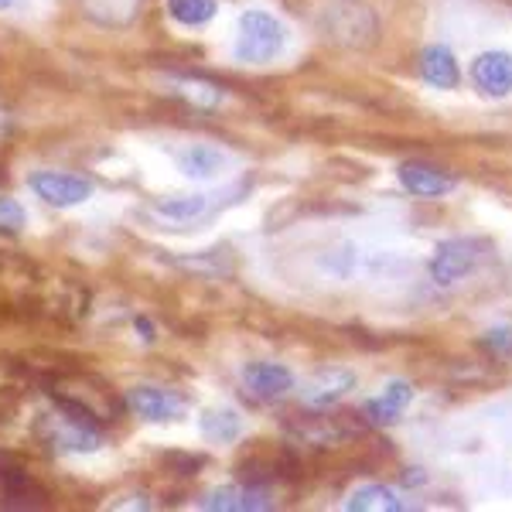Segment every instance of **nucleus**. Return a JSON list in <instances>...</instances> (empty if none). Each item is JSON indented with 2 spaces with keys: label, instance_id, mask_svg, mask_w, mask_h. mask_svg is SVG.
Returning a JSON list of instances; mask_svg holds the SVG:
<instances>
[{
  "label": "nucleus",
  "instance_id": "obj_1",
  "mask_svg": "<svg viewBox=\"0 0 512 512\" xmlns=\"http://www.w3.org/2000/svg\"><path fill=\"white\" fill-rule=\"evenodd\" d=\"M243 192H246V181H236V185L222 188V192H188V195L154 198L144 209V216L161 229H192L216 219L229 205H236Z\"/></svg>",
  "mask_w": 512,
  "mask_h": 512
},
{
  "label": "nucleus",
  "instance_id": "obj_2",
  "mask_svg": "<svg viewBox=\"0 0 512 512\" xmlns=\"http://www.w3.org/2000/svg\"><path fill=\"white\" fill-rule=\"evenodd\" d=\"M287 48V28L277 14L250 7L239 14L236 21V41H233V59L243 65H270L280 59Z\"/></svg>",
  "mask_w": 512,
  "mask_h": 512
},
{
  "label": "nucleus",
  "instance_id": "obj_3",
  "mask_svg": "<svg viewBox=\"0 0 512 512\" xmlns=\"http://www.w3.org/2000/svg\"><path fill=\"white\" fill-rule=\"evenodd\" d=\"M485 256V246L475 243V239H444V243L434 246V256H431V280L437 287H454L461 284L465 277H472L478 270Z\"/></svg>",
  "mask_w": 512,
  "mask_h": 512
},
{
  "label": "nucleus",
  "instance_id": "obj_4",
  "mask_svg": "<svg viewBox=\"0 0 512 512\" xmlns=\"http://www.w3.org/2000/svg\"><path fill=\"white\" fill-rule=\"evenodd\" d=\"M28 188L52 209H76V205H86L96 192L93 178L72 175V171H35L28 178Z\"/></svg>",
  "mask_w": 512,
  "mask_h": 512
},
{
  "label": "nucleus",
  "instance_id": "obj_5",
  "mask_svg": "<svg viewBox=\"0 0 512 512\" xmlns=\"http://www.w3.org/2000/svg\"><path fill=\"white\" fill-rule=\"evenodd\" d=\"M45 441L62 454H93L103 448V434L93 424H86L76 410L45 417Z\"/></svg>",
  "mask_w": 512,
  "mask_h": 512
},
{
  "label": "nucleus",
  "instance_id": "obj_6",
  "mask_svg": "<svg viewBox=\"0 0 512 512\" xmlns=\"http://www.w3.org/2000/svg\"><path fill=\"white\" fill-rule=\"evenodd\" d=\"M239 376H243L246 390H250L256 400H267V403L284 400V396L297 386L294 373L284 366V362H267V359L246 362V366L239 369Z\"/></svg>",
  "mask_w": 512,
  "mask_h": 512
},
{
  "label": "nucleus",
  "instance_id": "obj_7",
  "mask_svg": "<svg viewBox=\"0 0 512 512\" xmlns=\"http://www.w3.org/2000/svg\"><path fill=\"white\" fill-rule=\"evenodd\" d=\"M127 407L147 424H171V420L185 417V396L161 390V386H130Z\"/></svg>",
  "mask_w": 512,
  "mask_h": 512
},
{
  "label": "nucleus",
  "instance_id": "obj_8",
  "mask_svg": "<svg viewBox=\"0 0 512 512\" xmlns=\"http://www.w3.org/2000/svg\"><path fill=\"white\" fill-rule=\"evenodd\" d=\"M468 76H472V86L482 96H489V99H506V96H512V52H502V48L482 52L472 62Z\"/></svg>",
  "mask_w": 512,
  "mask_h": 512
},
{
  "label": "nucleus",
  "instance_id": "obj_9",
  "mask_svg": "<svg viewBox=\"0 0 512 512\" xmlns=\"http://www.w3.org/2000/svg\"><path fill=\"white\" fill-rule=\"evenodd\" d=\"M175 164L188 181H216L229 171L233 158L222 147L198 140V144H185L181 151H175Z\"/></svg>",
  "mask_w": 512,
  "mask_h": 512
},
{
  "label": "nucleus",
  "instance_id": "obj_10",
  "mask_svg": "<svg viewBox=\"0 0 512 512\" xmlns=\"http://www.w3.org/2000/svg\"><path fill=\"white\" fill-rule=\"evenodd\" d=\"M202 509L209 512H263L274 509V499L270 492L253 489V485H219V489H209L202 499Z\"/></svg>",
  "mask_w": 512,
  "mask_h": 512
},
{
  "label": "nucleus",
  "instance_id": "obj_11",
  "mask_svg": "<svg viewBox=\"0 0 512 512\" xmlns=\"http://www.w3.org/2000/svg\"><path fill=\"white\" fill-rule=\"evenodd\" d=\"M396 178H400V185L417 198H441V195H451L454 188H458V181H454L448 171L434 168V164H424V161L400 164Z\"/></svg>",
  "mask_w": 512,
  "mask_h": 512
},
{
  "label": "nucleus",
  "instance_id": "obj_12",
  "mask_svg": "<svg viewBox=\"0 0 512 512\" xmlns=\"http://www.w3.org/2000/svg\"><path fill=\"white\" fill-rule=\"evenodd\" d=\"M355 373L352 369H321V373L311 379L301 390V400L308 407H335L338 400H345L355 390Z\"/></svg>",
  "mask_w": 512,
  "mask_h": 512
},
{
  "label": "nucleus",
  "instance_id": "obj_13",
  "mask_svg": "<svg viewBox=\"0 0 512 512\" xmlns=\"http://www.w3.org/2000/svg\"><path fill=\"white\" fill-rule=\"evenodd\" d=\"M318 270L321 277L335 280V284H349V280L369 270V253H362L355 243H338L318 256Z\"/></svg>",
  "mask_w": 512,
  "mask_h": 512
},
{
  "label": "nucleus",
  "instance_id": "obj_14",
  "mask_svg": "<svg viewBox=\"0 0 512 512\" xmlns=\"http://www.w3.org/2000/svg\"><path fill=\"white\" fill-rule=\"evenodd\" d=\"M420 79L427 82L431 89H458L461 82V69H458V59L448 45H427L420 52Z\"/></svg>",
  "mask_w": 512,
  "mask_h": 512
},
{
  "label": "nucleus",
  "instance_id": "obj_15",
  "mask_svg": "<svg viewBox=\"0 0 512 512\" xmlns=\"http://www.w3.org/2000/svg\"><path fill=\"white\" fill-rule=\"evenodd\" d=\"M410 400H414V386H410L407 379H393V383H386L383 393L366 403V417L373 420V424L390 427L400 420L403 410L410 407Z\"/></svg>",
  "mask_w": 512,
  "mask_h": 512
},
{
  "label": "nucleus",
  "instance_id": "obj_16",
  "mask_svg": "<svg viewBox=\"0 0 512 512\" xmlns=\"http://www.w3.org/2000/svg\"><path fill=\"white\" fill-rule=\"evenodd\" d=\"M198 431L212 444H233L243 434V417L233 407H209L198 417Z\"/></svg>",
  "mask_w": 512,
  "mask_h": 512
},
{
  "label": "nucleus",
  "instance_id": "obj_17",
  "mask_svg": "<svg viewBox=\"0 0 512 512\" xmlns=\"http://www.w3.org/2000/svg\"><path fill=\"white\" fill-rule=\"evenodd\" d=\"M345 509L349 512H403L407 502L393 489H386V485H359V489L349 492Z\"/></svg>",
  "mask_w": 512,
  "mask_h": 512
},
{
  "label": "nucleus",
  "instance_id": "obj_18",
  "mask_svg": "<svg viewBox=\"0 0 512 512\" xmlns=\"http://www.w3.org/2000/svg\"><path fill=\"white\" fill-rule=\"evenodd\" d=\"M168 86H171V93H175V96L188 99L192 106H202V110H216L222 99H226L222 86H216V82H205V79L168 76Z\"/></svg>",
  "mask_w": 512,
  "mask_h": 512
},
{
  "label": "nucleus",
  "instance_id": "obj_19",
  "mask_svg": "<svg viewBox=\"0 0 512 512\" xmlns=\"http://www.w3.org/2000/svg\"><path fill=\"white\" fill-rule=\"evenodd\" d=\"M219 4L216 0H168V14L171 21L185 24V28H202L216 18Z\"/></svg>",
  "mask_w": 512,
  "mask_h": 512
},
{
  "label": "nucleus",
  "instance_id": "obj_20",
  "mask_svg": "<svg viewBox=\"0 0 512 512\" xmlns=\"http://www.w3.org/2000/svg\"><path fill=\"white\" fill-rule=\"evenodd\" d=\"M28 226V212L18 198L0 195V236H18Z\"/></svg>",
  "mask_w": 512,
  "mask_h": 512
},
{
  "label": "nucleus",
  "instance_id": "obj_21",
  "mask_svg": "<svg viewBox=\"0 0 512 512\" xmlns=\"http://www.w3.org/2000/svg\"><path fill=\"white\" fill-rule=\"evenodd\" d=\"M485 345L499 355H512V328H492V332L485 335Z\"/></svg>",
  "mask_w": 512,
  "mask_h": 512
},
{
  "label": "nucleus",
  "instance_id": "obj_22",
  "mask_svg": "<svg viewBox=\"0 0 512 512\" xmlns=\"http://www.w3.org/2000/svg\"><path fill=\"white\" fill-rule=\"evenodd\" d=\"M137 328H140V332H144V338H147V342H154V328L147 325L144 318H137Z\"/></svg>",
  "mask_w": 512,
  "mask_h": 512
},
{
  "label": "nucleus",
  "instance_id": "obj_23",
  "mask_svg": "<svg viewBox=\"0 0 512 512\" xmlns=\"http://www.w3.org/2000/svg\"><path fill=\"white\" fill-rule=\"evenodd\" d=\"M14 7V0H0V11H11Z\"/></svg>",
  "mask_w": 512,
  "mask_h": 512
}]
</instances>
